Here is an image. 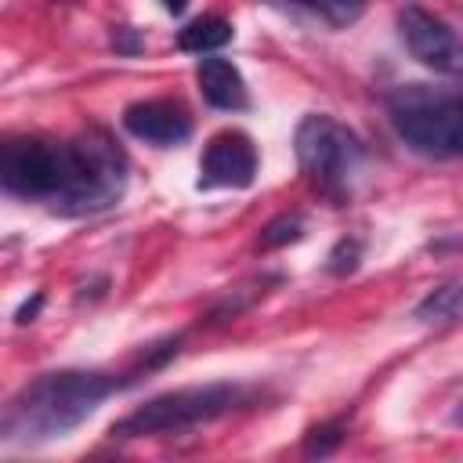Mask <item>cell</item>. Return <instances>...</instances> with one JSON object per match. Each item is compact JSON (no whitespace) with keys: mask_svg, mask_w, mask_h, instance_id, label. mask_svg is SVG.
<instances>
[{"mask_svg":"<svg viewBox=\"0 0 463 463\" xmlns=\"http://www.w3.org/2000/svg\"><path fill=\"white\" fill-rule=\"evenodd\" d=\"M293 152L300 163V174L311 181V188L333 203H347L351 184L362 170V141L351 127L326 112H307L297 123Z\"/></svg>","mask_w":463,"mask_h":463,"instance_id":"cell-5","label":"cell"},{"mask_svg":"<svg viewBox=\"0 0 463 463\" xmlns=\"http://www.w3.org/2000/svg\"><path fill=\"white\" fill-rule=\"evenodd\" d=\"M257 177V148L242 130H221L199 159V188H250Z\"/></svg>","mask_w":463,"mask_h":463,"instance_id":"cell-7","label":"cell"},{"mask_svg":"<svg viewBox=\"0 0 463 463\" xmlns=\"http://www.w3.org/2000/svg\"><path fill=\"white\" fill-rule=\"evenodd\" d=\"M344 438H347V427H344L340 420L318 423V427H311L307 438H304V456H307V459H326V456H333V452L344 445Z\"/></svg>","mask_w":463,"mask_h":463,"instance_id":"cell-13","label":"cell"},{"mask_svg":"<svg viewBox=\"0 0 463 463\" xmlns=\"http://www.w3.org/2000/svg\"><path fill=\"white\" fill-rule=\"evenodd\" d=\"M358 260H362V239L347 235V239H340V242L329 250V257H326V271L336 275V279H344V275H351V271L358 268Z\"/></svg>","mask_w":463,"mask_h":463,"instance_id":"cell-15","label":"cell"},{"mask_svg":"<svg viewBox=\"0 0 463 463\" xmlns=\"http://www.w3.org/2000/svg\"><path fill=\"white\" fill-rule=\"evenodd\" d=\"M123 127L127 134H134L137 141H148L156 148H174L181 141H188L192 134V116L181 101L174 98H148V101H134L123 112Z\"/></svg>","mask_w":463,"mask_h":463,"instance_id":"cell-8","label":"cell"},{"mask_svg":"<svg viewBox=\"0 0 463 463\" xmlns=\"http://www.w3.org/2000/svg\"><path fill=\"white\" fill-rule=\"evenodd\" d=\"M232 36H235V29H232L228 18L203 14V18L188 22V25L177 33V47L188 51V54H213V51H221Z\"/></svg>","mask_w":463,"mask_h":463,"instance_id":"cell-10","label":"cell"},{"mask_svg":"<svg viewBox=\"0 0 463 463\" xmlns=\"http://www.w3.org/2000/svg\"><path fill=\"white\" fill-rule=\"evenodd\" d=\"M195 80H199L203 98H206L213 109L239 112V109H246V105H250L246 80H242V72H239L228 58H203V61H199V69H195Z\"/></svg>","mask_w":463,"mask_h":463,"instance_id":"cell-9","label":"cell"},{"mask_svg":"<svg viewBox=\"0 0 463 463\" xmlns=\"http://www.w3.org/2000/svg\"><path fill=\"white\" fill-rule=\"evenodd\" d=\"M297 239H304V221H300L297 213H279L275 221H268V224L260 228L257 246H260V250H279V246H289V242H297Z\"/></svg>","mask_w":463,"mask_h":463,"instance_id":"cell-14","label":"cell"},{"mask_svg":"<svg viewBox=\"0 0 463 463\" xmlns=\"http://www.w3.org/2000/svg\"><path fill=\"white\" fill-rule=\"evenodd\" d=\"M112 47H116V54H137V51L145 47V40H141L137 29H130V25H116V29H112Z\"/></svg>","mask_w":463,"mask_h":463,"instance_id":"cell-16","label":"cell"},{"mask_svg":"<svg viewBox=\"0 0 463 463\" xmlns=\"http://www.w3.org/2000/svg\"><path fill=\"white\" fill-rule=\"evenodd\" d=\"M246 387L239 383H203V387H177V391H163L156 398H148L145 405H137L130 416L112 423V438L116 441H130V438H156V434H181L203 423H213L228 412H235L239 405H246Z\"/></svg>","mask_w":463,"mask_h":463,"instance_id":"cell-4","label":"cell"},{"mask_svg":"<svg viewBox=\"0 0 463 463\" xmlns=\"http://www.w3.org/2000/svg\"><path fill=\"white\" fill-rule=\"evenodd\" d=\"M289 4L307 11V14H315L318 22H326L333 29H347L365 11V0H289Z\"/></svg>","mask_w":463,"mask_h":463,"instance_id":"cell-12","label":"cell"},{"mask_svg":"<svg viewBox=\"0 0 463 463\" xmlns=\"http://www.w3.org/2000/svg\"><path fill=\"white\" fill-rule=\"evenodd\" d=\"M40 307H43V293H33V300H25V304H22L18 311H14V322H18V326H25V322H33Z\"/></svg>","mask_w":463,"mask_h":463,"instance_id":"cell-17","label":"cell"},{"mask_svg":"<svg viewBox=\"0 0 463 463\" xmlns=\"http://www.w3.org/2000/svg\"><path fill=\"white\" fill-rule=\"evenodd\" d=\"M456 423H463V409H459V412H456Z\"/></svg>","mask_w":463,"mask_h":463,"instance_id":"cell-19","label":"cell"},{"mask_svg":"<svg viewBox=\"0 0 463 463\" xmlns=\"http://www.w3.org/2000/svg\"><path fill=\"white\" fill-rule=\"evenodd\" d=\"M163 7H166L170 14H181V11L188 7V0H163Z\"/></svg>","mask_w":463,"mask_h":463,"instance_id":"cell-18","label":"cell"},{"mask_svg":"<svg viewBox=\"0 0 463 463\" xmlns=\"http://www.w3.org/2000/svg\"><path fill=\"white\" fill-rule=\"evenodd\" d=\"M398 36L405 43V51L427 65L430 72L441 76H463V40L456 36V29H449L438 14L409 4L398 11Z\"/></svg>","mask_w":463,"mask_h":463,"instance_id":"cell-6","label":"cell"},{"mask_svg":"<svg viewBox=\"0 0 463 463\" xmlns=\"http://www.w3.org/2000/svg\"><path fill=\"white\" fill-rule=\"evenodd\" d=\"M391 130L405 148L427 159H459L463 156V90L402 83L387 94Z\"/></svg>","mask_w":463,"mask_h":463,"instance_id":"cell-3","label":"cell"},{"mask_svg":"<svg viewBox=\"0 0 463 463\" xmlns=\"http://www.w3.org/2000/svg\"><path fill=\"white\" fill-rule=\"evenodd\" d=\"M7 195L47 203L61 217H90L116 206L127 192V156L105 130L76 141L11 137L0 152Z\"/></svg>","mask_w":463,"mask_h":463,"instance_id":"cell-1","label":"cell"},{"mask_svg":"<svg viewBox=\"0 0 463 463\" xmlns=\"http://www.w3.org/2000/svg\"><path fill=\"white\" fill-rule=\"evenodd\" d=\"M119 387L116 376L94 369H54L29 380L4 409L0 438L7 445H43L76 430Z\"/></svg>","mask_w":463,"mask_h":463,"instance_id":"cell-2","label":"cell"},{"mask_svg":"<svg viewBox=\"0 0 463 463\" xmlns=\"http://www.w3.org/2000/svg\"><path fill=\"white\" fill-rule=\"evenodd\" d=\"M412 318L423 326H449V322L463 318V282H445V286L430 289L412 307Z\"/></svg>","mask_w":463,"mask_h":463,"instance_id":"cell-11","label":"cell"}]
</instances>
